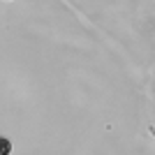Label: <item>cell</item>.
Here are the masks:
<instances>
[{"instance_id":"1","label":"cell","mask_w":155,"mask_h":155,"mask_svg":"<svg viewBox=\"0 0 155 155\" xmlns=\"http://www.w3.org/2000/svg\"><path fill=\"white\" fill-rule=\"evenodd\" d=\"M9 153H12V143H9V139L0 134V155H9Z\"/></svg>"}]
</instances>
